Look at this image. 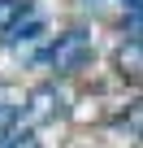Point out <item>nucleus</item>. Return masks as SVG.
<instances>
[{
  "label": "nucleus",
  "mask_w": 143,
  "mask_h": 148,
  "mask_svg": "<svg viewBox=\"0 0 143 148\" xmlns=\"http://www.w3.org/2000/svg\"><path fill=\"white\" fill-rule=\"evenodd\" d=\"M87 57H91V39H87V31H65V35H56V39L48 44V52H43V61H48L52 70H61V74L78 70Z\"/></svg>",
  "instance_id": "1"
},
{
  "label": "nucleus",
  "mask_w": 143,
  "mask_h": 148,
  "mask_svg": "<svg viewBox=\"0 0 143 148\" xmlns=\"http://www.w3.org/2000/svg\"><path fill=\"white\" fill-rule=\"evenodd\" d=\"M61 109H65V100H61L56 87H35L30 100H26V109H22V122H26V126H35V122H52V118H61Z\"/></svg>",
  "instance_id": "2"
},
{
  "label": "nucleus",
  "mask_w": 143,
  "mask_h": 148,
  "mask_svg": "<svg viewBox=\"0 0 143 148\" xmlns=\"http://www.w3.org/2000/svg\"><path fill=\"white\" fill-rule=\"evenodd\" d=\"M26 22H30V5L26 0H0V39H13Z\"/></svg>",
  "instance_id": "3"
},
{
  "label": "nucleus",
  "mask_w": 143,
  "mask_h": 148,
  "mask_svg": "<svg viewBox=\"0 0 143 148\" xmlns=\"http://www.w3.org/2000/svg\"><path fill=\"white\" fill-rule=\"evenodd\" d=\"M117 70L126 79H143V39H126L117 48Z\"/></svg>",
  "instance_id": "4"
},
{
  "label": "nucleus",
  "mask_w": 143,
  "mask_h": 148,
  "mask_svg": "<svg viewBox=\"0 0 143 148\" xmlns=\"http://www.w3.org/2000/svg\"><path fill=\"white\" fill-rule=\"evenodd\" d=\"M18 126H22V113H18L13 105H0V144H9Z\"/></svg>",
  "instance_id": "5"
},
{
  "label": "nucleus",
  "mask_w": 143,
  "mask_h": 148,
  "mask_svg": "<svg viewBox=\"0 0 143 148\" xmlns=\"http://www.w3.org/2000/svg\"><path fill=\"white\" fill-rule=\"evenodd\" d=\"M5 148H39V144H35V139H30V135H22V139H18V135H13V139H9V144H5Z\"/></svg>",
  "instance_id": "6"
},
{
  "label": "nucleus",
  "mask_w": 143,
  "mask_h": 148,
  "mask_svg": "<svg viewBox=\"0 0 143 148\" xmlns=\"http://www.w3.org/2000/svg\"><path fill=\"white\" fill-rule=\"evenodd\" d=\"M130 13H134V22H139V26H143V0H139V5H134V9H130Z\"/></svg>",
  "instance_id": "7"
}]
</instances>
